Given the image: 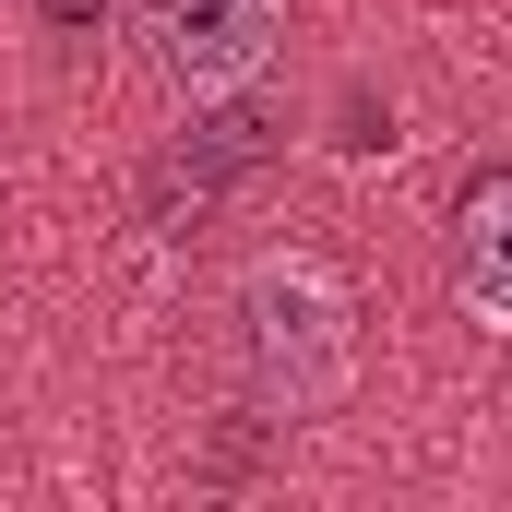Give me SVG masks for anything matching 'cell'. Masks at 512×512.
Segmentation results:
<instances>
[{
  "mask_svg": "<svg viewBox=\"0 0 512 512\" xmlns=\"http://www.w3.org/2000/svg\"><path fill=\"white\" fill-rule=\"evenodd\" d=\"M239 358H251V393L274 417H322L346 370H358V334H346V298L322 262H262L239 286Z\"/></svg>",
  "mask_w": 512,
  "mask_h": 512,
  "instance_id": "6da1fadb",
  "label": "cell"
},
{
  "mask_svg": "<svg viewBox=\"0 0 512 512\" xmlns=\"http://www.w3.org/2000/svg\"><path fill=\"white\" fill-rule=\"evenodd\" d=\"M143 36L179 96H239L286 36V0H143Z\"/></svg>",
  "mask_w": 512,
  "mask_h": 512,
  "instance_id": "7a4b0ae2",
  "label": "cell"
},
{
  "mask_svg": "<svg viewBox=\"0 0 512 512\" xmlns=\"http://www.w3.org/2000/svg\"><path fill=\"white\" fill-rule=\"evenodd\" d=\"M453 298H465L489 334H512V179H489V191L465 203V227H453Z\"/></svg>",
  "mask_w": 512,
  "mask_h": 512,
  "instance_id": "3957f363",
  "label": "cell"
},
{
  "mask_svg": "<svg viewBox=\"0 0 512 512\" xmlns=\"http://www.w3.org/2000/svg\"><path fill=\"white\" fill-rule=\"evenodd\" d=\"M48 24H108V0H48Z\"/></svg>",
  "mask_w": 512,
  "mask_h": 512,
  "instance_id": "277c9868",
  "label": "cell"
}]
</instances>
